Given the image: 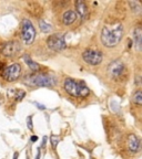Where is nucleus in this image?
<instances>
[{
	"label": "nucleus",
	"instance_id": "1",
	"mask_svg": "<svg viewBox=\"0 0 142 159\" xmlns=\"http://www.w3.org/2000/svg\"><path fill=\"white\" fill-rule=\"evenodd\" d=\"M123 37L122 25H115L112 28L105 25L101 30V42L107 48H115Z\"/></svg>",
	"mask_w": 142,
	"mask_h": 159
},
{
	"label": "nucleus",
	"instance_id": "2",
	"mask_svg": "<svg viewBox=\"0 0 142 159\" xmlns=\"http://www.w3.org/2000/svg\"><path fill=\"white\" fill-rule=\"evenodd\" d=\"M23 83L28 86L32 87H52L56 86L58 80L55 75L48 74V73H37V74H30L25 76Z\"/></svg>",
	"mask_w": 142,
	"mask_h": 159
},
{
	"label": "nucleus",
	"instance_id": "3",
	"mask_svg": "<svg viewBox=\"0 0 142 159\" xmlns=\"http://www.w3.org/2000/svg\"><path fill=\"white\" fill-rule=\"evenodd\" d=\"M63 89L68 95L77 98H85L90 94V89L83 81H76L73 79H66Z\"/></svg>",
	"mask_w": 142,
	"mask_h": 159
},
{
	"label": "nucleus",
	"instance_id": "4",
	"mask_svg": "<svg viewBox=\"0 0 142 159\" xmlns=\"http://www.w3.org/2000/svg\"><path fill=\"white\" fill-rule=\"evenodd\" d=\"M36 35H37V31L32 22L29 19H23L21 22V39L23 43L27 45H31L35 41Z\"/></svg>",
	"mask_w": 142,
	"mask_h": 159
},
{
	"label": "nucleus",
	"instance_id": "5",
	"mask_svg": "<svg viewBox=\"0 0 142 159\" xmlns=\"http://www.w3.org/2000/svg\"><path fill=\"white\" fill-rule=\"evenodd\" d=\"M47 45L50 50L60 52L66 49L67 43H66V37L62 33H55L52 35H49L47 39Z\"/></svg>",
	"mask_w": 142,
	"mask_h": 159
},
{
	"label": "nucleus",
	"instance_id": "6",
	"mask_svg": "<svg viewBox=\"0 0 142 159\" xmlns=\"http://www.w3.org/2000/svg\"><path fill=\"white\" fill-rule=\"evenodd\" d=\"M21 72H22L21 65L19 63H13L2 70V77L7 82H15L20 77Z\"/></svg>",
	"mask_w": 142,
	"mask_h": 159
},
{
	"label": "nucleus",
	"instance_id": "7",
	"mask_svg": "<svg viewBox=\"0 0 142 159\" xmlns=\"http://www.w3.org/2000/svg\"><path fill=\"white\" fill-rule=\"evenodd\" d=\"M82 57H83V61H85L87 64L93 65V66L99 65L103 60L102 53L100 52V51L92 50V49L86 50L85 52L82 53Z\"/></svg>",
	"mask_w": 142,
	"mask_h": 159
},
{
	"label": "nucleus",
	"instance_id": "8",
	"mask_svg": "<svg viewBox=\"0 0 142 159\" xmlns=\"http://www.w3.org/2000/svg\"><path fill=\"white\" fill-rule=\"evenodd\" d=\"M20 49H21V48H20L19 42H17V41H10V42L2 45V48H1V53H2L3 55H6V57H15L20 51Z\"/></svg>",
	"mask_w": 142,
	"mask_h": 159
},
{
	"label": "nucleus",
	"instance_id": "9",
	"mask_svg": "<svg viewBox=\"0 0 142 159\" xmlns=\"http://www.w3.org/2000/svg\"><path fill=\"white\" fill-rule=\"evenodd\" d=\"M125 66L121 61H113L111 64L108 66V72L113 79H118L125 73Z\"/></svg>",
	"mask_w": 142,
	"mask_h": 159
},
{
	"label": "nucleus",
	"instance_id": "10",
	"mask_svg": "<svg viewBox=\"0 0 142 159\" xmlns=\"http://www.w3.org/2000/svg\"><path fill=\"white\" fill-rule=\"evenodd\" d=\"M127 145H128V149L131 152H133V154L139 152L141 150V139L135 134H130L128 136Z\"/></svg>",
	"mask_w": 142,
	"mask_h": 159
},
{
	"label": "nucleus",
	"instance_id": "11",
	"mask_svg": "<svg viewBox=\"0 0 142 159\" xmlns=\"http://www.w3.org/2000/svg\"><path fill=\"white\" fill-rule=\"evenodd\" d=\"M76 9H77L78 15L81 17V19H87L88 16H89V10H88V7L85 1H81V0L76 1Z\"/></svg>",
	"mask_w": 142,
	"mask_h": 159
},
{
	"label": "nucleus",
	"instance_id": "12",
	"mask_svg": "<svg viewBox=\"0 0 142 159\" xmlns=\"http://www.w3.org/2000/svg\"><path fill=\"white\" fill-rule=\"evenodd\" d=\"M76 20H77V13L73 10H68L63 13L62 21L66 25H71L72 23H75Z\"/></svg>",
	"mask_w": 142,
	"mask_h": 159
},
{
	"label": "nucleus",
	"instance_id": "13",
	"mask_svg": "<svg viewBox=\"0 0 142 159\" xmlns=\"http://www.w3.org/2000/svg\"><path fill=\"white\" fill-rule=\"evenodd\" d=\"M133 41H135L137 50L140 51L141 50V43H142V30L140 27H137L133 30Z\"/></svg>",
	"mask_w": 142,
	"mask_h": 159
},
{
	"label": "nucleus",
	"instance_id": "14",
	"mask_svg": "<svg viewBox=\"0 0 142 159\" xmlns=\"http://www.w3.org/2000/svg\"><path fill=\"white\" fill-rule=\"evenodd\" d=\"M23 59H25V61H26V63H27V65L30 67V70H32V71H35V72L39 71L40 65L38 64V63H36L35 61H32V60L30 59L29 55H25V57H23Z\"/></svg>",
	"mask_w": 142,
	"mask_h": 159
},
{
	"label": "nucleus",
	"instance_id": "15",
	"mask_svg": "<svg viewBox=\"0 0 142 159\" xmlns=\"http://www.w3.org/2000/svg\"><path fill=\"white\" fill-rule=\"evenodd\" d=\"M132 102H133V104H135L137 106H141V104H142V92H141V89H138L137 92L132 95Z\"/></svg>",
	"mask_w": 142,
	"mask_h": 159
},
{
	"label": "nucleus",
	"instance_id": "16",
	"mask_svg": "<svg viewBox=\"0 0 142 159\" xmlns=\"http://www.w3.org/2000/svg\"><path fill=\"white\" fill-rule=\"evenodd\" d=\"M39 27H40V30H41L42 32H45V33L50 32V31L52 30L51 25H50L49 23L46 22L45 20H39Z\"/></svg>",
	"mask_w": 142,
	"mask_h": 159
},
{
	"label": "nucleus",
	"instance_id": "17",
	"mask_svg": "<svg viewBox=\"0 0 142 159\" xmlns=\"http://www.w3.org/2000/svg\"><path fill=\"white\" fill-rule=\"evenodd\" d=\"M129 6H130V8H131V10H132L133 12H135V13L141 12V6H140V3L137 2V1H130Z\"/></svg>",
	"mask_w": 142,
	"mask_h": 159
},
{
	"label": "nucleus",
	"instance_id": "18",
	"mask_svg": "<svg viewBox=\"0 0 142 159\" xmlns=\"http://www.w3.org/2000/svg\"><path fill=\"white\" fill-rule=\"evenodd\" d=\"M50 142H51V146H52L53 149H56V147L58 146L60 142V137L59 136H56V135H52V136L50 137Z\"/></svg>",
	"mask_w": 142,
	"mask_h": 159
},
{
	"label": "nucleus",
	"instance_id": "19",
	"mask_svg": "<svg viewBox=\"0 0 142 159\" xmlns=\"http://www.w3.org/2000/svg\"><path fill=\"white\" fill-rule=\"evenodd\" d=\"M27 126H28V128H29L30 130H33V125H32V115H30V116H28V118H27Z\"/></svg>",
	"mask_w": 142,
	"mask_h": 159
},
{
	"label": "nucleus",
	"instance_id": "20",
	"mask_svg": "<svg viewBox=\"0 0 142 159\" xmlns=\"http://www.w3.org/2000/svg\"><path fill=\"white\" fill-rule=\"evenodd\" d=\"M26 96V93L23 92V91H18V93L17 94H16V99H17V101H21V99L23 98V97Z\"/></svg>",
	"mask_w": 142,
	"mask_h": 159
},
{
	"label": "nucleus",
	"instance_id": "21",
	"mask_svg": "<svg viewBox=\"0 0 142 159\" xmlns=\"http://www.w3.org/2000/svg\"><path fill=\"white\" fill-rule=\"evenodd\" d=\"M35 104H36V106H37L39 109H41V111H43V109H46V106H45V105H42V104H39V103H37V102H36Z\"/></svg>",
	"mask_w": 142,
	"mask_h": 159
},
{
	"label": "nucleus",
	"instance_id": "22",
	"mask_svg": "<svg viewBox=\"0 0 142 159\" xmlns=\"http://www.w3.org/2000/svg\"><path fill=\"white\" fill-rule=\"evenodd\" d=\"M38 140V137L37 136H35V135H33V136H31V142L32 143H36Z\"/></svg>",
	"mask_w": 142,
	"mask_h": 159
},
{
	"label": "nucleus",
	"instance_id": "23",
	"mask_svg": "<svg viewBox=\"0 0 142 159\" xmlns=\"http://www.w3.org/2000/svg\"><path fill=\"white\" fill-rule=\"evenodd\" d=\"M46 143H47V137H43V139H42V146H46Z\"/></svg>",
	"mask_w": 142,
	"mask_h": 159
},
{
	"label": "nucleus",
	"instance_id": "24",
	"mask_svg": "<svg viewBox=\"0 0 142 159\" xmlns=\"http://www.w3.org/2000/svg\"><path fill=\"white\" fill-rule=\"evenodd\" d=\"M18 157H19V154H18V152H15V155H13V159H18Z\"/></svg>",
	"mask_w": 142,
	"mask_h": 159
},
{
	"label": "nucleus",
	"instance_id": "25",
	"mask_svg": "<svg viewBox=\"0 0 142 159\" xmlns=\"http://www.w3.org/2000/svg\"><path fill=\"white\" fill-rule=\"evenodd\" d=\"M36 159H40V150H39V152H38V155H37V158H36Z\"/></svg>",
	"mask_w": 142,
	"mask_h": 159
},
{
	"label": "nucleus",
	"instance_id": "26",
	"mask_svg": "<svg viewBox=\"0 0 142 159\" xmlns=\"http://www.w3.org/2000/svg\"><path fill=\"white\" fill-rule=\"evenodd\" d=\"M26 159H29V157H28V156H27V158H26Z\"/></svg>",
	"mask_w": 142,
	"mask_h": 159
}]
</instances>
